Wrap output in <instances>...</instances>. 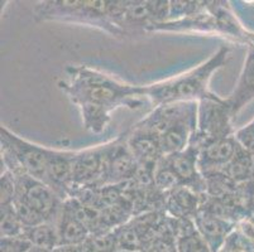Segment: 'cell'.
<instances>
[{"mask_svg": "<svg viewBox=\"0 0 254 252\" xmlns=\"http://www.w3.org/2000/svg\"><path fill=\"white\" fill-rule=\"evenodd\" d=\"M67 80L57 82L59 89L78 108L87 131L103 133L119 107L134 110L147 102L145 86L123 82L92 67H66Z\"/></svg>", "mask_w": 254, "mask_h": 252, "instance_id": "cell-1", "label": "cell"}, {"mask_svg": "<svg viewBox=\"0 0 254 252\" xmlns=\"http://www.w3.org/2000/svg\"><path fill=\"white\" fill-rule=\"evenodd\" d=\"M230 57V48L223 46L218 52L196 68L182 75L145 86L147 100L157 107L175 102H201L204 100L219 99L209 89L212 75L226 64Z\"/></svg>", "mask_w": 254, "mask_h": 252, "instance_id": "cell-2", "label": "cell"}, {"mask_svg": "<svg viewBox=\"0 0 254 252\" xmlns=\"http://www.w3.org/2000/svg\"><path fill=\"white\" fill-rule=\"evenodd\" d=\"M126 1L50 0L36 4V22H64L95 27L114 37L126 36L120 27Z\"/></svg>", "mask_w": 254, "mask_h": 252, "instance_id": "cell-3", "label": "cell"}, {"mask_svg": "<svg viewBox=\"0 0 254 252\" xmlns=\"http://www.w3.org/2000/svg\"><path fill=\"white\" fill-rule=\"evenodd\" d=\"M17 179V196L13 205L24 228L36 227L45 222H56L64 201L47 184L22 174Z\"/></svg>", "mask_w": 254, "mask_h": 252, "instance_id": "cell-4", "label": "cell"}, {"mask_svg": "<svg viewBox=\"0 0 254 252\" xmlns=\"http://www.w3.org/2000/svg\"><path fill=\"white\" fill-rule=\"evenodd\" d=\"M51 148L34 144L8 128H0L1 165L13 175L27 174L45 183Z\"/></svg>", "mask_w": 254, "mask_h": 252, "instance_id": "cell-5", "label": "cell"}, {"mask_svg": "<svg viewBox=\"0 0 254 252\" xmlns=\"http://www.w3.org/2000/svg\"><path fill=\"white\" fill-rule=\"evenodd\" d=\"M232 114L225 99L204 100L198 102L197 130L191 142L196 145L234 135L232 128Z\"/></svg>", "mask_w": 254, "mask_h": 252, "instance_id": "cell-6", "label": "cell"}, {"mask_svg": "<svg viewBox=\"0 0 254 252\" xmlns=\"http://www.w3.org/2000/svg\"><path fill=\"white\" fill-rule=\"evenodd\" d=\"M112 143L76 151L73 163L72 194L78 189L100 188L105 186L106 165ZM71 194V197H72Z\"/></svg>", "mask_w": 254, "mask_h": 252, "instance_id": "cell-7", "label": "cell"}, {"mask_svg": "<svg viewBox=\"0 0 254 252\" xmlns=\"http://www.w3.org/2000/svg\"><path fill=\"white\" fill-rule=\"evenodd\" d=\"M197 115L198 102L167 103L154 107L152 112L137 122L133 128L159 136L173 124Z\"/></svg>", "mask_w": 254, "mask_h": 252, "instance_id": "cell-8", "label": "cell"}, {"mask_svg": "<svg viewBox=\"0 0 254 252\" xmlns=\"http://www.w3.org/2000/svg\"><path fill=\"white\" fill-rule=\"evenodd\" d=\"M75 158L76 151H62V150L56 149L50 150L45 184H47L62 201H66L72 194Z\"/></svg>", "mask_w": 254, "mask_h": 252, "instance_id": "cell-9", "label": "cell"}, {"mask_svg": "<svg viewBox=\"0 0 254 252\" xmlns=\"http://www.w3.org/2000/svg\"><path fill=\"white\" fill-rule=\"evenodd\" d=\"M196 147L198 148V169L202 177L211 173L223 172L232 163L239 150L234 135L202 143Z\"/></svg>", "mask_w": 254, "mask_h": 252, "instance_id": "cell-10", "label": "cell"}, {"mask_svg": "<svg viewBox=\"0 0 254 252\" xmlns=\"http://www.w3.org/2000/svg\"><path fill=\"white\" fill-rule=\"evenodd\" d=\"M137 160L131 154L127 138H119L112 142L108 165H106L105 186H120L134 179L138 172Z\"/></svg>", "mask_w": 254, "mask_h": 252, "instance_id": "cell-11", "label": "cell"}, {"mask_svg": "<svg viewBox=\"0 0 254 252\" xmlns=\"http://www.w3.org/2000/svg\"><path fill=\"white\" fill-rule=\"evenodd\" d=\"M165 160L179 178L182 187H187L200 194L205 193L206 183L198 169V148L195 144L190 143L184 151L165 156Z\"/></svg>", "mask_w": 254, "mask_h": 252, "instance_id": "cell-12", "label": "cell"}, {"mask_svg": "<svg viewBox=\"0 0 254 252\" xmlns=\"http://www.w3.org/2000/svg\"><path fill=\"white\" fill-rule=\"evenodd\" d=\"M127 144L134 155L139 168L154 172L157 164L163 158L159 136L147 131L131 129L127 135Z\"/></svg>", "mask_w": 254, "mask_h": 252, "instance_id": "cell-13", "label": "cell"}, {"mask_svg": "<svg viewBox=\"0 0 254 252\" xmlns=\"http://www.w3.org/2000/svg\"><path fill=\"white\" fill-rule=\"evenodd\" d=\"M254 100V43L249 42L244 66L240 72L239 80L225 102L232 116H237L240 110Z\"/></svg>", "mask_w": 254, "mask_h": 252, "instance_id": "cell-14", "label": "cell"}, {"mask_svg": "<svg viewBox=\"0 0 254 252\" xmlns=\"http://www.w3.org/2000/svg\"><path fill=\"white\" fill-rule=\"evenodd\" d=\"M55 225L59 235V246H80L91 236L87 226L66 201L62 203Z\"/></svg>", "mask_w": 254, "mask_h": 252, "instance_id": "cell-15", "label": "cell"}, {"mask_svg": "<svg viewBox=\"0 0 254 252\" xmlns=\"http://www.w3.org/2000/svg\"><path fill=\"white\" fill-rule=\"evenodd\" d=\"M193 221H195L198 232L201 233L205 241L211 249V252H219L223 249L224 244L232 235L235 227V223L233 222L225 221L220 217L204 211H198Z\"/></svg>", "mask_w": 254, "mask_h": 252, "instance_id": "cell-16", "label": "cell"}, {"mask_svg": "<svg viewBox=\"0 0 254 252\" xmlns=\"http://www.w3.org/2000/svg\"><path fill=\"white\" fill-rule=\"evenodd\" d=\"M202 194L187 188L180 187L166 194L165 212L172 218L193 219L200 211Z\"/></svg>", "mask_w": 254, "mask_h": 252, "instance_id": "cell-17", "label": "cell"}, {"mask_svg": "<svg viewBox=\"0 0 254 252\" xmlns=\"http://www.w3.org/2000/svg\"><path fill=\"white\" fill-rule=\"evenodd\" d=\"M170 218L176 241V252H211L207 242L196 228L193 219Z\"/></svg>", "mask_w": 254, "mask_h": 252, "instance_id": "cell-18", "label": "cell"}, {"mask_svg": "<svg viewBox=\"0 0 254 252\" xmlns=\"http://www.w3.org/2000/svg\"><path fill=\"white\" fill-rule=\"evenodd\" d=\"M24 237L33 247L48 252H52L59 246V235H57L56 225L53 222H45L36 227L27 228Z\"/></svg>", "mask_w": 254, "mask_h": 252, "instance_id": "cell-19", "label": "cell"}, {"mask_svg": "<svg viewBox=\"0 0 254 252\" xmlns=\"http://www.w3.org/2000/svg\"><path fill=\"white\" fill-rule=\"evenodd\" d=\"M0 217L1 237H24L25 228L15 212L14 205H1Z\"/></svg>", "mask_w": 254, "mask_h": 252, "instance_id": "cell-20", "label": "cell"}, {"mask_svg": "<svg viewBox=\"0 0 254 252\" xmlns=\"http://www.w3.org/2000/svg\"><path fill=\"white\" fill-rule=\"evenodd\" d=\"M0 187H1V198H0V207L1 205H11L14 203L17 196V179L9 170L4 169L0 178Z\"/></svg>", "mask_w": 254, "mask_h": 252, "instance_id": "cell-21", "label": "cell"}, {"mask_svg": "<svg viewBox=\"0 0 254 252\" xmlns=\"http://www.w3.org/2000/svg\"><path fill=\"white\" fill-rule=\"evenodd\" d=\"M234 138L242 149L254 155V119L244 128L235 131Z\"/></svg>", "mask_w": 254, "mask_h": 252, "instance_id": "cell-22", "label": "cell"}, {"mask_svg": "<svg viewBox=\"0 0 254 252\" xmlns=\"http://www.w3.org/2000/svg\"><path fill=\"white\" fill-rule=\"evenodd\" d=\"M31 246L25 237H1V252H25Z\"/></svg>", "mask_w": 254, "mask_h": 252, "instance_id": "cell-23", "label": "cell"}, {"mask_svg": "<svg viewBox=\"0 0 254 252\" xmlns=\"http://www.w3.org/2000/svg\"><path fill=\"white\" fill-rule=\"evenodd\" d=\"M52 252H81L78 246H57Z\"/></svg>", "mask_w": 254, "mask_h": 252, "instance_id": "cell-24", "label": "cell"}, {"mask_svg": "<svg viewBox=\"0 0 254 252\" xmlns=\"http://www.w3.org/2000/svg\"><path fill=\"white\" fill-rule=\"evenodd\" d=\"M25 252H48V251H45V250H41V249H37V247L31 246Z\"/></svg>", "mask_w": 254, "mask_h": 252, "instance_id": "cell-25", "label": "cell"}, {"mask_svg": "<svg viewBox=\"0 0 254 252\" xmlns=\"http://www.w3.org/2000/svg\"><path fill=\"white\" fill-rule=\"evenodd\" d=\"M114 252H142V251H118L117 250V251H114Z\"/></svg>", "mask_w": 254, "mask_h": 252, "instance_id": "cell-26", "label": "cell"}]
</instances>
